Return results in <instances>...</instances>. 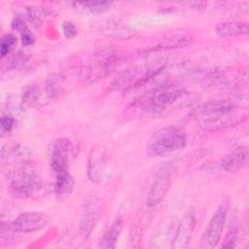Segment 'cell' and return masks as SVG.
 <instances>
[{"label": "cell", "mask_w": 249, "mask_h": 249, "mask_svg": "<svg viewBox=\"0 0 249 249\" xmlns=\"http://www.w3.org/2000/svg\"><path fill=\"white\" fill-rule=\"evenodd\" d=\"M44 189L43 181L31 160H23L10 174V192L18 198L38 196Z\"/></svg>", "instance_id": "6da1fadb"}, {"label": "cell", "mask_w": 249, "mask_h": 249, "mask_svg": "<svg viewBox=\"0 0 249 249\" xmlns=\"http://www.w3.org/2000/svg\"><path fill=\"white\" fill-rule=\"evenodd\" d=\"M186 143V135L181 129L167 126L159 129L151 136L146 146V152L151 157H165L180 152Z\"/></svg>", "instance_id": "7a4b0ae2"}, {"label": "cell", "mask_w": 249, "mask_h": 249, "mask_svg": "<svg viewBox=\"0 0 249 249\" xmlns=\"http://www.w3.org/2000/svg\"><path fill=\"white\" fill-rule=\"evenodd\" d=\"M175 171L176 165L173 161H167L161 164L157 171L148 193L147 204L149 206H156L164 199L172 183Z\"/></svg>", "instance_id": "3957f363"}, {"label": "cell", "mask_w": 249, "mask_h": 249, "mask_svg": "<svg viewBox=\"0 0 249 249\" xmlns=\"http://www.w3.org/2000/svg\"><path fill=\"white\" fill-rule=\"evenodd\" d=\"M228 211V203H223L216 209L202 233L199 241V248L212 249L218 244L224 230Z\"/></svg>", "instance_id": "277c9868"}, {"label": "cell", "mask_w": 249, "mask_h": 249, "mask_svg": "<svg viewBox=\"0 0 249 249\" xmlns=\"http://www.w3.org/2000/svg\"><path fill=\"white\" fill-rule=\"evenodd\" d=\"M235 110V105L229 99L212 100L202 104L196 111L197 118L205 124H214L230 116Z\"/></svg>", "instance_id": "5b68a950"}, {"label": "cell", "mask_w": 249, "mask_h": 249, "mask_svg": "<svg viewBox=\"0 0 249 249\" xmlns=\"http://www.w3.org/2000/svg\"><path fill=\"white\" fill-rule=\"evenodd\" d=\"M115 51L110 47H105L98 50L94 56L93 61L85 70L84 78L86 80L94 81L101 76L108 73L111 66L114 64Z\"/></svg>", "instance_id": "8992f818"}, {"label": "cell", "mask_w": 249, "mask_h": 249, "mask_svg": "<svg viewBox=\"0 0 249 249\" xmlns=\"http://www.w3.org/2000/svg\"><path fill=\"white\" fill-rule=\"evenodd\" d=\"M71 142L67 138L54 140L51 147L50 164L55 175L67 172L70 162Z\"/></svg>", "instance_id": "52a82bcc"}, {"label": "cell", "mask_w": 249, "mask_h": 249, "mask_svg": "<svg viewBox=\"0 0 249 249\" xmlns=\"http://www.w3.org/2000/svg\"><path fill=\"white\" fill-rule=\"evenodd\" d=\"M49 221V216L43 212H23L12 223V229L18 232H33L44 229Z\"/></svg>", "instance_id": "ba28073f"}, {"label": "cell", "mask_w": 249, "mask_h": 249, "mask_svg": "<svg viewBox=\"0 0 249 249\" xmlns=\"http://www.w3.org/2000/svg\"><path fill=\"white\" fill-rule=\"evenodd\" d=\"M196 227V214L194 210H189L178 225L171 247L174 249H184L188 246Z\"/></svg>", "instance_id": "9c48e42d"}, {"label": "cell", "mask_w": 249, "mask_h": 249, "mask_svg": "<svg viewBox=\"0 0 249 249\" xmlns=\"http://www.w3.org/2000/svg\"><path fill=\"white\" fill-rule=\"evenodd\" d=\"M184 93L185 91L177 87L162 89L161 90L157 91L150 97L148 101V106L154 111L162 110L167 106L173 104L177 99L181 98Z\"/></svg>", "instance_id": "30bf717a"}, {"label": "cell", "mask_w": 249, "mask_h": 249, "mask_svg": "<svg viewBox=\"0 0 249 249\" xmlns=\"http://www.w3.org/2000/svg\"><path fill=\"white\" fill-rule=\"evenodd\" d=\"M100 214V206L95 199L88 200L83 208L80 219V231L84 237H88L94 229Z\"/></svg>", "instance_id": "8fae6325"}, {"label": "cell", "mask_w": 249, "mask_h": 249, "mask_svg": "<svg viewBox=\"0 0 249 249\" xmlns=\"http://www.w3.org/2000/svg\"><path fill=\"white\" fill-rule=\"evenodd\" d=\"M105 167V150L102 147L93 148L88 163V176L89 180L93 183H100L104 177Z\"/></svg>", "instance_id": "7c38bea8"}, {"label": "cell", "mask_w": 249, "mask_h": 249, "mask_svg": "<svg viewBox=\"0 0 249 249\" xmlns=\"http://www.w3.org/2000/svg\"><path fill=\"white\" fill-rule=\"evenodd\" d=\"M247 160V149L238 147L230 153L221 162V167L225 171L232 172L243 167Z\"/></svg>", "instance_id": "4fadbf2b"}, {"label": "cell", "mask_w": 249, "mask_h": 249, "mask_svg": "<svg viewBox=\"0 0 249 249\" xmlns=\"http://www.w3.org/2000/svg\"><path fill=\"white\" fill-rule=\"evenodd\" d=\"M216 33L221 37H235L248 33L246 21H223L216 25Z\"/></svg>", "instance_id": "5bb4252c"}, {"label": "cell", "mask_w": 249, "mask_h": 249, "mask_svg": "<svg viewBox=\"0 0 249 249\" xmlns=\"http://www.w3.org/2000/svg\"><path fill=\"white\" fill-rule=\"evenodd\" d=\"M99 30L100 32L104 33L107 36L119 38V39H127L135 34V31L130 27L121 24L117 21H111V20L107 22H103L100 25Z\"/></svg>", "instance_id": "9a60e30c"}, {"label": "cell", "mask_w": 249, "mask_h": 249, "mask_svg": "<svg viewBox=\"0 0 249 249\" xmlns=\"http://www.w3.org/2000/svg\"><path fill=\"white\" fill-rule=\"evenodd\" d=\"M124 229V221L122 218L116 219L115 222L107 230L103 237L100 239L98 247L100 248H115L116 243Z\"/></svg>", "instance_id": "2e32d148"}, {"label": "cell", "mask_w": 249, "mask_h": 249, "mask_svg": "<svg viewBox=\"0 0 249 249\" xmlns=\"http://www.w3.org/2000/svg\"><path fill=\"white\" fill-rule=\"evenodd\" d=\"M74 9L84 13H103L111 8L113 2L109 1H91V2H74Z\"/></svg>", "instance_id": "e0dca14e"}, {"label": "cell", "mask_w": 249, "mask_h": 249, "mask_svg": "<svg viewBox=\"0 0 249 249\" xmlns=\"http://www.w3.org/2000/svg\"><path fill=\"white\" fill-rule=\"evenodd\" d=\"M73 188H74V179L68 173V171L56 175L54 190L58 196H66L70 195Z\"/></svg>", "instance_id": "ac0fdd59"}, {"label": "cell", "mask_w": 249, "mask_h": 249, "mask_svg": "<svg viewBox=\"0 0 249 249\" xmlns=\"http://www.w3.org/2000/svg\"><path fill=\"white\" fill-rule=\"evenodd\" d=\"M238 231H239V222L236 218H232L229 224V228H228L226 236L224 238L222 248L231 249L235 247V243L238 236Z\"/></svg>", "instance_id": "d6986e66"}, {"label": "cell", "mask_w": 249, "mask_h": 249, "mask_svg": "<svg viewBox=\"0 0 249 249\" xmlns=\"http://www.w3.org/2000/svg\"><path fill=\"white\" fill-rule=\"evenodd\" d=\"M17 44V37L14 34L7 33L1 37V56L5 57L15 48Z\"/></svg>", "instance_id": "ffe728a7"}, {"label": "cell", "mask_w": 249, "mask_h": 249, "mask_svg": "<svg viewBox=\"0 0 249 249\" xmlns=\"http://www.w3.org/2000/svg\"><path fill=\"white\" fill-rule=\"evenodd\" d=\"M40 90L36 85H31L27 87L22 94V102L27 105H32L39 99Z\"/></svg>", "instance_id": "44dd1931"}, {"label": "cell", "mask_w": 249, "mask_h": 249, "mask_svg": "<svg viewBox=\"0 0 249 249\" xmlns=\"http://www.w3.org/2000/svg\"><path fill=\"white\" fill-rule=\"evenodd\" d=\"M15 126V119L11 116H3L1 118V132L2 135L9 133Z\"/></svg>", "instance_id": "7402d4cb"}, {"label": "cell", "mask_w": 249, "mask_h": 249, "mask_svg": "<svg viewBox=\"0 0 249 249\" xmlns=\"http://www.w3.org/2000/svg\"><path fill=\"white\" fill-rule=\"evenodd\" d=\"M62 30H63V34L66 38L71 39L73 38L76 34H77V30L75 25L71 22V21H65L62 25Z\"/></svg>", "instance_id": "603a6c76"}, {"label": "cell", "mask_w": 249, "mask_h": 249, "mask_svg": "<svg viewBox=\"0 0 249 249\" xmlns=\"http://www.w3.org/2000/svg\"><path fill=\"white\" fill-rule=\"evenodd\" d=\"M20 34H21V41H22V44L24 46H29V45L34 43L35 37H34L33 33L28 28L21 31Z\"/></svg>", "instance_id": "cb8c5ba5"}]
</instances>
